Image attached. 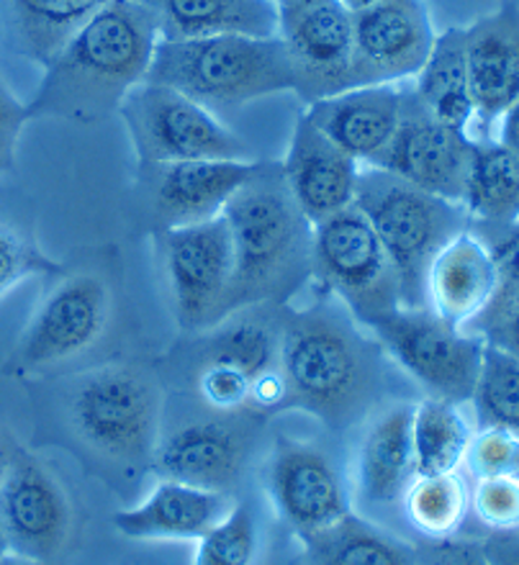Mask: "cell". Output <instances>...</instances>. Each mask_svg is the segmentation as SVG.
<instances>
[{"instance_id":"cell-1","label":"cell","mask_w":519,"mask_h":565,"mask_svg":"<svg viewBox=\"0 0 519 565\" xmlns=\"http://www.w3.org/2000/svg\"><path fill=\"white\" fill-rule=\"evenodd\" d=\"M160 44L155 15L137 0H108L44 65L29 119L100 124L147 81Z\"/></svg>"},{"instance_id":"cell-2","label":"cell","mask_w":519,"mask_h":565,"mask_svg":"<svg viewBox=\"0 0 519 565\" xmlns=\"http://www.w3.org/2000/svg\"><path fill=\"white\" fill-rule=\"evenodd\" d=\"M383 355L337 298L304 311L286 306L280 337L286 409L309 412L329 429L352 427L381 398Z\"/></svg>"},{"instance_id":"cell-3","label":"cell","mask_w":519,"mask_h":565,"mask_svg":"<svg viewBox=\"0 0 519 565\" xmlns=\"http://www.w3.org/2000/svg\"><path fill=\"white\" fill-rule=\"evenodd\" d=\"M222 216L234 245L232 313L245 306H286L314 278V224L290 195L280 162H257Z\"/></svg>"},{"instance_id":"cell-4","label":"cell","mask_w":519,"mask_h":565,"mask_svg":"<svg viewBox=\"0 0 519 565\" xmlns=\"http://www.w3.org/2000/svg\"><path fill=\"white\" fill-rule=\"evenodd\" d=\"M145 83L168 85L214 116L273 93H294V73L280 36L224 34L160 42Z\"/></svg>"},{"instance_id":"cell-5","label":"cell","mask_w":519,"mask_h":565,"mask_svg":"<svg viewBox=\"0 0 519 565\" xmlns=\"http://www.w3.org/2000/svg\"><path fill=\"white\" fill-rule=\"evenodd\" d=\"M352 206L386 247L399 276L401 306H427V273L435 257L470 226L466 209L381 168L360 170Z\"/></svg>"},{"instance_id":"cell-6","label":"cell","mask_w":519,"mask_h":565,"mask_svg":"<svg viewBox=\"0 0 519 565\" xmlns=\"http://www.w3.org/2000/svg\"><path fill=\"white\" fill-rule=\"evenodd\" d=\"M165 396L152 371L104 365L83 373L70 388V427L100 458L124 466L152 462L162 429Z\"/></svg>"},{"instance_id":"cell-7","label":"cell","mask_w":519,"mask_h":565,"mask_svg":"<svg viewBox=\"0 0 519 565\" xmlns=\"http://www.w3.org/2000/svg\"><path fill=\"white\" fill-rule=\"evenodd\" d=\"M283 317L286 306H245L216 327L191 334L186 350L191 386L209 412L250 414L255 381L280 367Z\"/></svg>"},{"instance_id":"cell-8","label":"cell","mask_w":519,"mask_h":565,"mask_svg":"<svg viewBox=\"0 0 519 565\" xmlns=\"http://www.w3.org/2000/svg\"><path fill=\"white\" fill-rule=\"evenodd\" d=\"M155 263L170 311L186 334L216 327L232 313L234 245L224 216L152 234Z\"/></svg>"},{"instance_id":"cell-9","label":"cell","mask_w":519,"mask_h":565,"mask_svg":"<svg viewBox=\"0 0 519 565\" xmlns=\"http://www.w3.org/2000/svg\"><path fill=\"white\" fill-rule=\"evenodd\" d=\"M383 352L430 398L466 404L476 391L486 340L463 332L430 306L386 313L368 327Z\"/></svg>"},{"instance_id":"cell-10","label":"cell","mask_w":519,"mask_h":565,"mask_svg":"<svg viewBox=\"0 0 519 565\" xmlns=\"http://www.w3.org/2000/svg\"><path fill=\"white\" fill-rule=\"evenodd\" d=\"M314 278L352 313L371 327L401 309V286L391 257L368 218L356 206L314 224Z\"/></svg>"},{"instance_id":"cell-11","label":"cell","mask_w":519,"mask_h":565,"mask_svg":"<svg viewBox=\"0 0 519 565\" xmlns=\"http://www.w3.org/2000/svg\"><path fill=\"white\" fill-rule=\"evenodd\" d=\"M139 164L255 160L253 149L201 104L168 85L141 83L119 108Z\"/></svg>"},{"instance_id":"cell-12","label":"cell","mask_w":519,"mask_h":565,"mask_svg":"<svg viewBox=\"0 0 519 565\" xmlns=\"http://www.w3.org/2000/svg\"><path fill=\"white\" fill-rule=\"evenodd\" d=\"M112 313L114 294L100 273L65 270L29 319L6 371L34 375L73 363L104 340Z\"/></svg>"},{"instance_id":"cell-13","label":"cell","mask_w":519,"mask_h":565,"mask_svg":"<svg viewBox=\"0 0 519 565\" xmlns=\"http://www.w3.org/2000/svg\"><path fill=\"white\" fill-rule=\"evenodd\" d=\"M255 419L253 414L209 412L160 429L152 455L157 478L232 493L253 452Z\"/></svg>"},{"instance_id":"cell-14","label":"cell","mask_w":519,"mask_h":565,"mask_svg":"<svg viewBox=\"0 0 519 565\" xmlns=\"http://www.w3.org/2000/svg\"><path fill=\"white\" fill-rule=\"evenodd\" d=\"M271 504L298 537L348 516L350 491L342 468L321 445L280 437L265 466Z\"/></svg>"},{"instance_id":"cell-15","label":"cell","mask_w":519,"mask_h":565,"mask_svg":"<svg viewBox=\"0 0 519 565\" xmlns=\"http://www.w3.org/2000/svg\"><path fill=\"white\" fill-rule=\"evenodd\" d=\"M73 509L44 462L19 452L0 481V535L11 555L52 563L67 547Z\"/></svg>"},{"instance_id":"cell-16","label":"cell","mask_w":519,"mask_h":565,"mask_svg":"<svg viewBox=\"0 0 519 565\" xmlns=\"http://www.w3.org/2000/svg\"><path fill=\"white\" fill-rule=\"evenodd\" d=\"M435 39L424 0H379L352 13V83L371 88L416 77Z\"/></svg>"},{"instance_id":"cell-17","label":"cell","mask_w":519,"mask_h":565,"mask_svg":"<svg viewBox=\"0 0 519 565\" xmlns=\"http://www.w3.org/2000/svg\"><path fill=\"white\" fill-rule=\"evenodd\" d=\"M278 36L288 52L294 93L306 106L356 88L352 13L340 0L278 11Z\"/></svg>"},{"instance_id":"cell-18","label":"cell","mask_w":519,"mask_h":565,"mask_svg":"<svg viewBox=\"0 0 519 565\" xmlns=\"http://www.w3.org/2000/svg\"><path fill=\"white\" fill-rule=\"evenodd\" d=\"M260 160H188L139 164L137 183L155 232L222 216L232 195L255 175Z\"/></svg>"},{"instance_id":"cell-19","label":"cell","mask_w":519,"mask_h":565,"mask_svg":"<svg viewBox=\"0 0 519 565\" xmlns=\"http://www.w3.org/2000/svg\"><path fill=\"white\" fill-rule=\"evenodd\" d=\"M470 154H474V139L445 127L424 111L414 93H404L399 127L375 168L389 170L437 199L463 206Z\"/></svg>"},{"instance_id":"cell-20","label":"cell","mask_w":519,"mask_h":565,"mask_svg":"<svg viewBox=\"0 0 519 565\" xmlns=\"http://www.w3.org/2000/svg\"><path fill=\"white\" fill-rule=\"evenodd\" d=\"M280 170L296 206L311 224L325 222L356 203L358 162L321 135L306 114L296 119Z\"/></svg>"},{"instance_id":"cell-21","label":"cell","mask_w":519,"mask_h":565,"mask_svg":"<svg viewBox=\"0 0 519 565\" xmlns=\"http://www.w3.org/2000/svg\"><path fill=\"white\" fill-rule=\"evenodd\" d=\"M463 31L476 121L489 129L519 100V6H501Z\"/></svg>"},{"instance_id":"cell-22","label":"cell","mask_w":519,"mask_h":565,"mask_svg":"<svg viewBox=\"0 0 519 565\" xmlns=\"http://www.w3.org/2000/svg\"><path fill=\"white\" fill-rule=\"evenodd\" d=\"M401 100L404 90L399 85L352 88L311 104L306 108V119L352 160L375 168L399 127Z\"/></svg>"},{"instance_id":"cell-23","label":"cell","mask_w":519,"mask_h":565,"mask_svg":"<svg viewBox=\"0 0 519 565\" xmlns=\"http://www.w3.org/2000/svg\"><path fill=\"white\" fill-rule=\"evenodd\" d=\"M232 507V493L195 489V486L160 478L141 504L124 509L114 516V527L119 530V535L145 540V543H162V540L199 543L230 514Z\"/></svg>"},{"instance_id":"cell-24","label":"cell","mask_w":519,"mask_h":565,"mask_svg":"<svg viewBox=\"0 0 519 565\" xmlns=\"http://www.w3.org/2000/svg\"><path fill=\"white\" fill-rule=\"evenodd\" d=\"M497 290V265L476 232H460L435 257L427 273V306L437 317L466 329Z\"/></svg>"},{"instance_id":"cell-25","label":"cell","mask_w":519,"mask_h":565,"mask_svg":"<svg viewBox=\"0 0 519 565\" xmlns=\"http://www.w3.org/2000/svg\"><path fill=\"white\" fill-rule=\"evenodd\" d=\"M414 406L396 404L368 424L358 447L356 481L366 504L393 507L404 501L416 478L412 447Z\"/></svg>"},{"instance_id":"cell-26","label":"cell","mask_w":519,"mask_h":565,"mask_svg":"<svg viewBox=\"0 0 519 565\" xmlns=\"http://www.w3.org/2000/svg\"><path fill=\"white\" fill-rule=\"evenodd\" d=\"M155 15L160 42L224 34L278 36L275 0H137Z\"/></svg>"},{"instance_id":"cell-27","label":"cell","mask_w":519,"mask_h":565,"mask_svg":"<svg viewBox=\"0 0 519 565\" xmlns=\"http://www.w3.org/2000/svg\"><path fill=\"white\" fill-rule=\"evenodd\" d=\"M412 93L430 116L470 137L476 108L468 81L466 31L447 29L435 39L427 62L416 73Z\"/></svg>"},{"instance_id":"cell-28","label":"cell","mask_w":519,"mask_h":565,"mask_svg":"<svg viewBox=\"0 0 519 565\" xmlns=\"http://www.w3.org/2000/svg\"><path fill=\"white\" fill-rule=\"evenodd\" d=\"M301 565H412L414 545L348 514L329 527L301 535Z\"/></svg>"},{"instance_id":"cell-29","label":"cell","mask_w":519,"mask_h":565,"mask_svg":"<svg viewBox=\"0 0 519 565\" xmlns=\"http://www.w3.org/2000/svg\"><path fill=\"white\" fill-rule=\"evenodd\" d=\"M463 209L470 226L519 222V160L499 141L474 139Z\"/></svg>"},{"instance_id":"cell-30","label":"cell","mask_w":519,"mask_h":565,"mask_svg":"<svg viewBox=\"0 0 519 565\" xmlns=\"http://www.w3.org/2000/svg\"><path fill=\"white\" fill-rule=\"evenodd\" d=\"M470 439L474 427L460 412V404L424 396L414 406L412 447L416 476L458 473L466 462Z\"/></svg>"},{"instance_id":"cell-31","label":"cell","mask_w":519,"mask_h":565,"mask_svg":"<svg viewBox=\"0 0 519 565\" xmlns=\"http://www.w3.org/2000/svg\"><path fill=\"white\" fill-rule=\"evenodd\" d=\"M106 3L108 0H8L15 50L44 67Z\"/></svg>"},{"instance_id":"cell-32","label":"cell","mask_w":519,"mask_h":565,"mask_svg":"<svg viewBox=\"0 0 519 565\" xmlns=\"http://www.w3.org/2000/svg\"><path fill=\"white\" fill-rule=\"evenodd\" d=\"M468 489L458 473L416 476L404 493L409 522L430 540L453 537L468 514Z\"/></svg>"},{"instance_id":"cell-33","label":"cell","mask_w":519,"mask_h":565,"mask_svg":"<svg viewBox=\"0 0 519 565\" xmlns=\"http://www.w3.org/2000/svg\"><path fill=\"white\" fill-rule=\"evenodd\" d=\"M481 429H505L519 437V360L486 342L476 391L470 396Z\"/></svg>"},{"instance_id":"cell-34","label":"cell","mask_w":519,"mask_h":565,"mask_svg":"<svg viewBox=\"0 0 519 565\" xmlns=\"http://www.w3.org/2000/svg\"><path fill=\"white\" fill-rule=\"evenodd\" d=\"M260 555V524L255 509L234 501L230 514L199 540L193 565H255Z\"/></svg>"},{"instance_id":"cell-35","label":"cell","mask_w":519,"mask_h":565,"mask_svg":"<svg viewBox=\"0 0 519 565\" xmlns=\"http://www.w3.org/2000/svg\"><path fill=\"white\" fill-rule=\"evenodd\" d=\"M62 273H65V265L44 255L36 242L21 230L0 222V301L27 278L62 276Z\"/></svg>"},{"instance_id":"cell-36","label":"cell","mask_w":519,"mask_h":565,"mask_svg":"<svg viewBox=\"0 0 519 565\" xmlns=\"http://www.w3.org/2000/svg\"><path fill=\"white\" fill-rule=\"evenodd\" d=\"M470 504L486 527L497 532L519 530V476L505 473L478 478Z\"/></svg>"},{"instance_id":"cell-37","label":"cell","mask_w":519,"mask_h":565,"mask_svg":"<svg viewBox=\"0 0 519 565\" xmlns=\"http://www.w3.org/2000/svg\"><path fill=\"white\" fill-rule=\"evenodd\" d=\"M466 462L476 478L517 473L519 437L505 429H481L470 439Z\"/></svg>"},{"instance_id":"cell-38","label":"cell","mask_w":519,"mask_h":565,"mask_svg":"<svg viewBox=\"0 0 519 565\" xmlns=\"http://www.w3.org/2000/svg\"><path fill=\"white\" fill-rule=\"evenodd\" d=\"M412 565H489V558L478 540L443 537L414 545Z\"/></svg>"},{"instance_id":"cell-39","label":"cell","mask_w":519,"mask_h":565,"mask_svg":"<svg viewBox=\"0 0 519 565\" xmlns=\"http://www.w3.org/2000/svg\"><path fill=\"white\" fill-rule=\"evenodd\" d=\"M29 121V108L19 104V98L8 90L0 77V175L13 168L15 147H19L21 131Z\"/></svg>"},{"instance_id":"cell-40","label":"cell","mask_w":519,"mask_h":565,"mask_svg":"<svg viewBox=\"0 0 519 565\" xmlns=\"http://www.w3.org/2000/svg\"><path fill=\"white\" fill-rule=\"evenodd\" d=\"M463 332L484 337L494 348L505 350L519 360V298L509 303L505 311L497 313V317L486 319L470 329H463Z\"/></svg>"},{"instance_id":"cell-41","label":"cell","mask_w":519,"mask_h":565,"mask_svg":"<svg viewBox=\"0 0 519 565\" xmlns=\"http://www.w3.org/2000/svg\"><path fill=\"white\" fill-rule=\"evenodd\" d=\"M489 565H519V537L512 532H497L484 543Z\"/></svg>"},{"instance_id":"cell-42","label":"cell","mask_w":519,"mask_h":565,"mask_svg":"<svg viewBox=\"0 0 519 565\" xmlns=\"http://www.w3.org/2000/svg\"><path fill=\"white\" fill-rule=\"evenodd\" d=\"M499 145H505L519 160V100L499 119Z\"/></svg>"},{"instance_id":"cell-43","label":"cell","mask_w":519,"mask_h":565,"mask_svg":"<svg viewBox=\"0 0 519 565\" xmlns=\"http://www.w3.org/2000/svg\"><path fill=\"white\" fill-rule=\"evenodd\" d=\"M19 452H21V450H19V447H15L13 439L6 435V429H0V481H3L6 470L11 468V462H13V458H15V455H19Z\"/></svg>"},{"instance_id":"cell-44","label":"cell","mask_w":519,"mask_h":565,"mask_svg":"<svg viewBox=\"0 0 519 565\" xmlns=\"http://www.w3.org/2000/svg\"><path fill=\"white\" fill-rule=\"evenodd\" d=\"M314 3H321V0H275L278 11H296V8H306Z\"/></svg>"},{"instance_id":"cell-45","label":"cell","mask_w":519,"mask_h":565,"mask_svg":"<svg viewBox=\"0 0 519 565\" xmlns=\"http://www.w3.org/2000/svg\"><path fill=\"white\" fill-rule=\"evenodd\" d=\"M340 3L348 8L350 13H358V11H363V8H368V6L379 3V0H340Z\"/></svg>"},{"instance_id":"cell-46","label":"cell","mask_w":519,"mask_h":565,"mask_svg":"<svg viewBox=\"0 0 519 565\" xmlns=\"http://www.w3.org/2000/svg\"><path fill=\"white\" fill-rule=\"evenodd\" d=\"M0 565H39V563H31L27 558H19V555L6 553V555H0Z\"/></svg>"},{"instance_id":"cell-47","label":"cell","mask_w":519,"mask_h":565,"mask_svg":"<svg viewBox=\"0 0 519 565\" xmlns=\"http://www.w3.org/2000/svg\"><path fill=\"white\" fill-rule=\"evenodd\" d=\"M8 553V547H6V540H3V535H0V555H6Z\"/></svg>"},{"instance_id":"cell-48","label":"cell","mask_w":519,"mask_h":565,"mask_svg":"<svg viewBox=\"0 0 519 565\" xmlns=\"http://www.w3.org/2000/svg\"><path fill=\"white\" fill-rule=\"evenodd\" d=\"M517 476H519V462H517Z\"/></svg>"}]
</instances>
